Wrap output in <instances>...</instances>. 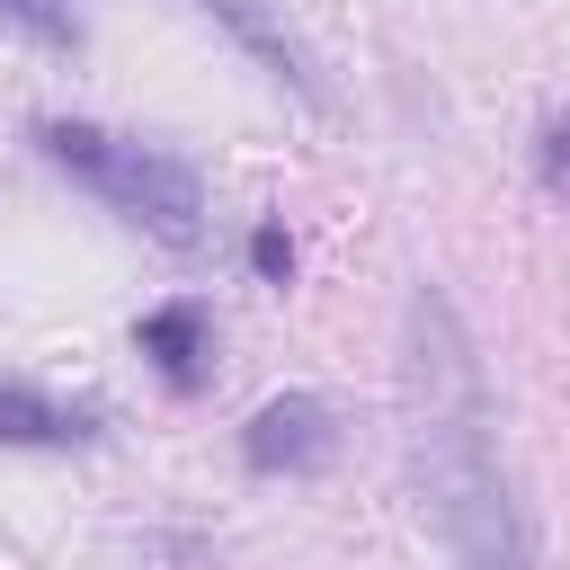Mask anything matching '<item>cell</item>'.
<instances>
[{
  "instance_id": "obj_1",
  "label": "cell",
  "mask_w": 570,
  "mask_h": 570,
  "mask_svg": "<svg viewBox=\"0 0 570 570\" xmlns=\"http://www.w3.org/2000/svg\"><path fill=\"white\" fill-rule=\"evenodd\" d=\"M401 445H410L419 508L463 570H534V525L499 463V410L472 330L436 285H419L401 312Z\"/></svg>"
},
{
  "instance_id": "obj_2",
  "label": "cell",
  "mask_w": 570,
  "mask_h": 570,
  "mask_svg": "<svg viewBox=\"0 0 570 570\" xmlns=\"http://www.w3.org/2000/svg\"><path fill=\"white\" fill-rule=\"evenodd\" d=\"M36 151H45L53 169H71L89 196H107L125 223H142L151 240H169V249H187V240L205 232V187H196V169L169 160V151H151V142H125V134H107V125L53 116V125H36Z\"/></svg>"
},
{
  "instance_id": "obj_3",
  "label": "cell",
  "mask_w": 570,
  "mask_h": 570,
  "mask_svg": "<svg viewBox=\"0 0 570 570\" xmlns=\"http://www.w3.org/2000/svg\"><path fill=\"white\" fill-rule=\"evenodd\" d=\"M240 454H249V472H321V463L338 454L330 401H321V392H276V401L240 428Z\"/></svg>"
},
{
  "instance_id": "obj_4",
  "label": "cell",
  "mask_w": 570,
  "mask_h": 570,
  "mask_svg": "<svg viewBox=\"0 0 570 570\" xmlns=\"http://www.w3.org/2000/svg\"><path fill=\"white\" fill-rule=\"evenodd\" d=\"M142 356L169 374V392H196L205 374H214V312L205 303H160V312H142Z\"/></svg>"
},
{
  "instance_id": "obj_5",
  "label": "cell",
  "mask_w": 570,
  "mask_h": 570,
  "mask_svg": "<svg viewBox=\"0 0 570 570\" xmlns=\"http://www.w3.org/2000/svg\"><path fill=\"white\" fill-rule=\"evenodd\" d=\"M196 9H205V18H223V27H232V36H240V45H249V53H258V62H267L285 89L321 98V71H312V53L294 45V27H285L267 0H196Z\"/></svg>"
},
{
  "instance_id": "obj_6",
  "label": "cell",
  "mask_w": 570,
  "mask_h": 570,
  "mask_svg": "<svg viewBox=\"0 0 570 570\" xmlns=\"http://www.w3.org/2000/svg\"><path fill=\"white\" fill-rule=\"evenodd\" d=\"M80 436H89L80 410H62L27 383H0V445H80Z\"/></svg>"
},
{
  "instance_id": "obj_7",
  "label": "cell",
  "mask_w": 570,
  "mask_h": 570,
  "mask_svg": "<svg viewBox=\"0 0 570 570\" xmlns=\"http://www.w3.org/2000/svg\"><path fill=\"white\" fill-rule=\"evenodd\" d=\"M0 27L36 36V45H53V53L80 45V9H71V0H0Z\"/></svg>"
},
{
  "instance_id": "obj_8",
  "label": "cell",
  "mask_w": 570,
  "mask_h": 570,
  "mask_svg": "<svg viewBox=\"0 0 570 570\" xmlns=\"http://www.w3.org/2000/svg\"><path fill=\"white\" fill-rule=\"evenodd\" d=\"M249 267H258L267 285H285V276H294V240H285L276 223H258V232H249Z\"/></svg>"
},
{
  "instance_id": "obj_9",
  "label": "cell",
  "mask_w": 570,
  "mask_h": 570,
  "mask_svg": "<svg viewBox=\"0 0 570 570\" xmlns=\"http://www.w3.org/2000/svg\"><path fill=\"white\" fill-rule=\"evenodd\" d=\"M543 178H552V187H570V116H552V125H543Z\"/></svg>"
}]
</instances>
